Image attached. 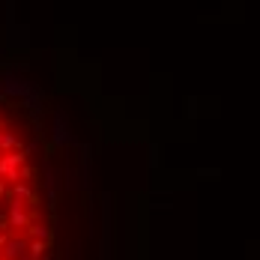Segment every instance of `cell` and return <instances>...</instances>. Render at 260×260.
<instances>
[{
    "label": "cell",
    "instance_id": "1",
    "mask_svg": "<svg viewBox=\"0 0 260 260\" xmlns=\"http://www.w3.org/2000/svg\"><path fill=\"white\" fill-rule=\"evenodd\" d=\"M0 129H3V123H0ZM0 153H3V150H0ZM12 185H15V182H9L6 177H0V201H6V204H9V201L15 198V194H12ZM15 201H18V198H15ZM9 209H12V207H9ZM9 209H6V212H0V251H3V257H6L9 242H12L15 236H24V234H18V231L12 228V221H9ZM27 236H30V234H27Z\"/></svg>",
    "mask_w": 260,
    "mask_h": 260
}]
</instances>
